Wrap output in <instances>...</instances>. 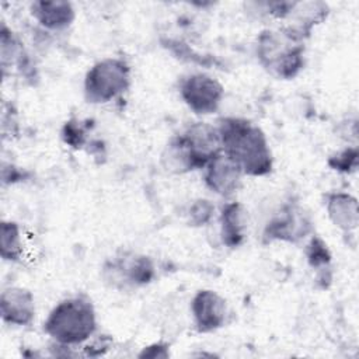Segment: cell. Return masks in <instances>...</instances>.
Masks as SVG:
<instances>
[{"label": "cell", "mask_w": 359, "mask_h": 359, "mask_svg": "<svg viewBox=\"0 0 359 359\" xmlns=\"http://www.w3.org/2000/svg\"><path fill=\"white\" fill-rule=\"evenodd\" d=\"M205 185L220 196H231L243 185L244 174L241 170L222 151L215 156L203 168Z\"/></svg>", "instance_id": "10"}, {"label": "cell", "mask_w": 359, "mask_h": 359, "mask_svg": "<svg viewBox=\"0 0 359 359\" xmlns=\"http://www.w3.org/2000/svg\"><path fill=\"white\" fill-rule=\"evenodd\" d=\"M257 57L259 65L278 79H293L304 66V45L289 27L283 29H264L257 38Z\"/></svg>", "instance_id": "4"}, {"label": "cell", "mask_w": 359, "mask_h": 359, "mask_svg": "<svg viewBox=\"0 0 359 359\" xmlns=\"http://www.w3.org/2000/svg\"><path fill=\"white\" fill-rule=\"evenodd\" d=\"M247 210L236 201L227 202L220 210V237L224 245L236 248L245 240Z\"/></svg>", "instance_id": "14"}, {"label": "cell", "mask_w": 359, "mask_h": 359, "mask_svg": "<svg viewBox=\"0 0 359 359\" xmlns=\"http://www.w3.org/2000/svg\"><path fill=\"white\" fill-rule=\"evenodd\" d=\"M213 205L206 201V199H199L195 203H192L191 209H189V217H191V223L201 226L208 223L212 216H213Z\"/></svg>", "instance_id": "20"}, {"label": "cell", "mask_w": 359, "mask_h": 359, "mask_svg": "<svg viewBox=\"0 0 359 359\" xmlns=\"http://www.w3.org/2000/svg\"><path fill=\"white\" fill-rule=\"evenodd\" d=\"M191 313L198 332H213L227 323V302L217 292L202 289L192 297Z\"/></svg>", "instance_id": "9"}, {"label": "cell", "mask_w": 359, "mask_h": 359, "mask_svg": "<svg viewBox=\"0 0 359 359\" xmlns=\"http://www.w3.org/2000/svg\"><path fill=\"white\" fill-rule=\"evenodd\" d=\"M34 20L48 31H65L76 20V10L70 1H34L29 6Z\"/></svg>", "instance_id": "12"}, {"label": "cell", "mask_w": 359, "mask_h": 359, "mask_svg": "<svg viewBox=\"0 0 359 359\" xmlns=\"http://www.w3.org/2000/svg\"><path fill=\"white\" fill-rule=\"evenodd\" d=\"M22 238L18 223L3 220L0 226V255L4 261L17 262L22 258Z\"/></svg>", "instance_id": "16"}, {"label": "cell", "mask_w": 359, "mask_h": 359, "mask_svg": "<svg viewBox=\"0 0 359 359\" xmlns=\"http://www.w3.org/2000/svg\"><path fill=\"white\" fill-rule=\"evenodd\" d=\"M130 87V66L121 57L95 62L84 77V98L91 104H107Z\"/></svg>", "instance_id": "5"}, {"label": "cell", "mask_w": 359, "mask_h": 359, "mask_svg": "<svg viewBox=\"0 0 359 359\" xmlns=\"http://www.w3.org/2000/svg\"><path fill=\"white\" fill-rule=\"evenodd\" d=\"M306 257L309 265L316 269L318 273H323L324 271L330 269L331 262V254L327 248V244L317 236H313L310 243L306 248Z\"/></svg>", "instance_id": "17"}, {"label": "cell", "mask_w": 359, "mask_h": 359, "mask_svg": "<svg viewBox=\"0 0 359 359\" xmlns=\"http://www.w3.org/2000/svg\"><path fill=\"white\" fill-rule=\"evenodd\" d=\"M0 52H1V69L3 74L7 69L18 67L22 69L25 66V52L20 42V39L15 36V34L3 22L1 31H0Z\"/></svg>", "instance_id": "15"}, {"label": "cell", "mask_w": 359, "mask_h": 359, "mask_svg": "<svg viewBox=\"0 0 359 359\" xmlns=\"http://www.w3.org/2000/svg\"><path fill=\"white\" fill-rule=\"evenodd\" d=\"M324 206L332 224L345 233L355 230L359 222L358 201L346 192H328L324 196Z\"/></svg>", "instance_id": "13"}, {"label": "cell", "mask_w": 359, "mask_h": 359, "mask_svg": "<svg viewBox=\"0 0 359 359\" xmlns=\"http://www.w3.org/2000/svg\"><path fill=\"white\" fill-rule=\"evenodd\" d=\"M328 164L341 172H351L355 171L358 167V150L356 147L352 149H346L338 154H335L334 157L330 158Z\"/></svg>", "instance_id": "18"}, {"label": "cell", "mask_w": 359, "mask_h": 359, "mask_svg": "<svg viewBox=\"0 0 359 359\" xmlns=\"http://www.w3.org/2000/svg\"><path fill=\"white\" fill-rule=\"evenodd\" d=\"M219 153H222V140L217 126L198 122L165 146L161 160L168 171L182 174L202 170Z\"/></svg>", "instance_id": "2"}, {"label": "cell", "mask_w": 359, "mask_h": 359, "mask_svg": "<svg viewBox=\"0 0 359 359\" xmlns=\"http://www.w3.org/2000/svg\"><path fill=\"white\" fill-rule=\"evenodd\" d=\"M154 275V264L149 257L129 251L116 254L102 266V278L115 289L149 285Z\"/></svg>", "instance_id": "6"}, {"label": "cell", "mask_w": 359, "mask_h": 359, "mask_svg": "<svg viewBox=\"0 0 359 359\" xmlns=\"http://www.w3.org/2000/svg\"><path fill=\"white\" fill-rule=\"evenodd\" d=\"M35 297L20 286H10L1 292L0 314L6 324L15 327H28L35 320Z\"/></svg>", "instance_id": "11"}, {"label": "cell", "mask_w": 359, "mask_h": 359, "mask_svg": "<svg viewBox=\"0 0 359 359\" xmlns=\"http://www.w3.org/2000/svg\"><path fill=\"white\" fill-rule=\"evenodd\" d=\"M217 129L222 151L244 175L264 177L272 171V153L261 128L243 118H223Z\"/></svg>", "instance_id": "1"}, {"label": "cell", "mask_w": 359, "mask_h": 359, "mask_svg": "<svg viewBox=\"0 0 359 359\" xmlns=\"http://www.w3.org/2000/svg\"><path fill=\"white\" fill-rule=\"evenodd\" d=\"M178 90L182 101L198 115L215 114L224 97V87L220 81L205 73L182 77Z\"/></svg>", "instance_id": "7"}, {"label": "cell", "mask_w": 359, "mask_h": 359, "mask_svg": "<svg viewBox=\"0 0 359 359\" xmlns=\"http://www.w3.org/2000/svg\"><path fill=\"white\" fill-rule=\"evenodd\" d=\"M97 330V314L93 302L77 294L60 300L43 321V331L60 346H76L86 342Z\"/></svg>", "instance_id": "3"}, {"label": "cell", "mask_w": 359, "mask_h": 359, "mask_svg": "<svg viewBox=\"0 0 359 359\" xmlns=\"http://www.w3.org/2000/svg\"><path fill=\"white\" fill-rule=\"evenodd\" d=\"M313 231V222L309 213L296 203L283 205L269 219L264 229V243L283 241L299 243Z\"/></svg>", "instance_id": "8"}, {"label": "cell", "mask_w": 359, "mask_h": 359, "mask_svg": "<svg viewBox=\"0 0 359 359\" xmlns=\"http://www.w3.org/2000/svg\"><path fill=\"white\" fill-rule=\"evenodd\" d=\"M168 355V345H164L161 342L144 346V349L139 353L140 358H167Z\"/></svg>", "instance_id": "21"}, {"label": "cell", "mask_w": 359, "mask_h": 359, "mask_svg": "<svg viewBox=\"0 0 359 359\" xmlns=\"http://www.w3.org/2000/svg\"><path fill=\"white\" fill-rule=\"evenodd\" d=\"M62 137L66 144L79 149L84 144L86 129L81 126V123L79 121L72 119L65 123V126L62 129Z\"/></svg>", "instance_id": "19"}]
</instances>
